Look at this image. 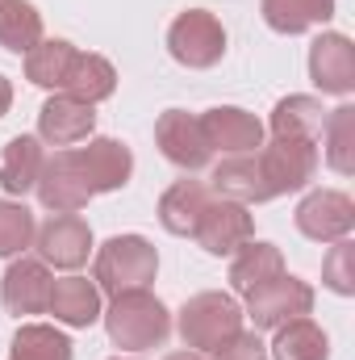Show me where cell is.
<instances>
[{"mask_svg":"<svg viewBox=\"0 0 355 360\" xmlns=\"http://www.w3.org/2000/svg\"><path fill=\"white\" fill-rule=\"evenodd\" d=\"M105 319V331L117 348L126 352H147V348H159L168 335H172V314L168 306L151 293V289H130V293H117L109 302V310H100Z\"/></svg>","mask_w":355,"mask_h":360,"instance_id":"6da1fadb","label":"cell"},{"mask_svg":"<svg viewBox=\"0 0 355 360\" xmlns=\"http://www.w3.org/2000/svg\"><path fill=\"white\" fill-rule=\"evenodd\" d=\"M155 272H159V252L142 235H113L96 252L92 281H96V289L117 297V293H130V289H147L155 281Z\"/></svg>","mask_w":355,"mask_h":360,"instance_id":"7a4b0ae2","label":"cell"},{"mask_svg":"<svg viewBox=\"0 0 355 360\" xmlns=\"http://www.w3.org/2000/svg\"><path fill=\"white\" fill-rule=\"evenodd\" d=\"M239 331H243V310H239V302L230 293H213L209 289V293L188 297L184 310H180V340H184V348H192L201 356L222 348Z\"/></svg>","mask_w":355,"mask_h":360,"instance_id":"3957f363","label":"cell"},{"mask_svg":"<svg viewBox=\"0 0 355 360\" xmlns=\"http://www.w3.org/2000/svg\"><path fill=\"white\" fill-rule=\"evenodd\" d=\"M243 297H247L243 319H251L255 331H276L288 319H301V314L314 310V289L301 276H288V272H280V276H272L264 285H255Z\"/></svg>","mask_w":355,"mask_h":360,"instance_id":"277c9868","label":"cell"},{"mask_svg":"<svg viewBox=\"0 0 355 360\" xmlns=\"http://www.w3.org/2000/svg\"><path fill=\"white\" fill-rule=\"evenodd\" d=\"M260 172L272 197L297 193L318 176V143L314 139H272L255 151Z\"/></svg>","mask_w":355,"mask_h":360,"instance_id":"5b68a950","label":"cell"},{"mask_svg":"<svg viewBox=\"0 0 355 360\" xmlns=\"http://www.w3.org/2000/svg\"><path fill=\"white\" fill-rule=\"evenodd\" d=\"M168 51H172L176 63L192 68V72H205V68L222 63V55H226V30H222V21L213 13L188 8V13H180L176 21H172V30H168Z\"/></svg>","mask_w":355,"mask_h":360,"instance_id":"8992f818","label":"cell"},{"mask_svg":"<svg viewBox=\"0 0 355 360\" xmlns=\"http://www.w3.org/2000/svg\"><path fill=\"white\" fill-rule=\"evenodd\" d=\"M297 231L314 243H339L355 231V201L339 188H314L297 205Z\"/></svg>","mask_w":355,"mask_h":360,"instance_id":"52a82bcc","label":"cell"},{"mask_svg":"<svg viewBox=\"0 0 355 360\" xmlns=\"http://www.w3.org/2000/svg\"><path fill=\"white\" fill-rule=\"evenodd\" d=\"M201 134L209 143V151L222 155H251L264 147V122L239 105H213L201 113Z\"/></svg>","mask_w":355,"mask_h":360,"instance_id":"ba28073f","label":"cell"},{"mask_svg":"<svg viewBox=\"0 0 355 360\" xmlns=\"http://www.w3.org/2000/svg\"><path fill=\"white\" fill-rule=\"evenodd\" d=\"M192 239H196L209 256H234L243 243H251V239H255V222H251L247 205L217 197V201H209V205H205V214H201V222H196Z\"/></svg>","mask_w":355,"mask_h":360,"instance_id":"9c48e42d","label":"cell"},{"mask_svg":"<svg viewBox=\"0 0 355 360\" xmlns=\"http://www.w3.org/2000/svg\"><path fill=\"white\" fill-rule=\"evenodd\" d=\"M34 248L42 256V264H55V269H80L88 264L92 252V226L80 214H51L38 235H34Z\"/></svg>","mask_w":355,"mask_h":360,"instance_id":"30bf717a","label":"cell"},{"mask_svg":"<svg viewBox=\"0 0 355 360\" xmlns=\"http://www.w3.org/2000/svg\"><path fill=\"white\" fill-rule=\"evenodd\" d=\"M72 160H76L84 184L92 188V197L126 188L130 176H134V155L117 139H88V147H72Z\"/></svg>","mask_w":355,"mask_h":360,"instance_id":"8fae6325","label":"cell"},{"mask_svg":"<svg viewBox=\"0 0 355 360\" xmlns=\"http://www.w3.org/2000/svg\"><path fill=\"white\" fill-rule=\"evenodd\" d=\"M155 143H159L163 160H172L184 172H201L213 160V151H209V143L201 134V117L188 113V109H168L155 122Z\"/></svg>","mask_w":355,"mask_h":360,"instance_id":"7c38bea8","label":"cell"},{"mask_svg":"<svg viewBox=\"0 0 355 360\" xmlns=\"http://www.w3.org/2000/svg\"><path fill=\"white\" fill-rule=\"evenodd\" d=\"M309 80L326 96L355 92V46L347 34H318L309 46Z\"/></svg>","mask_w":355,"mask_h":360,"instance_id":"4fadbf2b","label":"cell"},{"mask_svg":"<svg viewBox=\"0 0 355 360\" xmlns=\"http://www.w3.org/2000/svg\"><path fill=\"white\" fill-rule=\"evenodd\" d=\"M92 130H96V105H88V101L55 92L38 109V139L51 147H76V143L92 139Z\"/></svg>","mask_w":355,"mask_h":360,"instance_id":"5bb4252c","label":"cell"},{"mask_svg":"<svg viewBox=\"0 0 355 360\" xmlns=\"http://www.w3.org/2000/svg\"><path fill=\"white\" fill-rule=\"evenodd\" d=\"M38 201L51 210V214H76L92 201V188L84 184L72 151H55L46 164H42V176H38Z\"/></svg>","mask_w":355,"mask_h":360,"instance_id":"9a60e30c","label":"cell"},{"mask_svg":"<svg viewBox=\"0 0 355 360\" xmlns=\"http://www.w3.org/2000/svg\"><path fill=\"white\" fill-rule=\"evenodd\" d=\"M51 285L55 276L42 260H13L4 281H0V302L8 314H46V302H51Z\"/></svg>","mask_w":355,"mask_h":360,"instance_id":"2e32d148","label":"cell"},{"mask_svg":"<svg viewBox=\"0 0 355 360\" xmlns=\"http://www.w3.org/2000/svg\"><path fill=\"white\" fill-rule=\"evenodd\" d=\"M46 310L63 327H92L100 319V289H96V281H88V276H63V281L51 285Z\"/></svg>","mask_w":355,"mask_h":360,"instance_id":"e0dca14e","label":"cell"},{"mask_svg":"<svg viewBox=\"0 0 355 360\" xmlns=\"http://www.w3.org/2000/svg\"><path fill=\"white\" fill-rule=\"evenodd\" d=\"M42 164H46V155H42V143L34 134L8 139L4 151H0V188L8 197H25L42 176Z\"/></svg>","mask_w":355,"mask_h":360,"instance_id":"ac0fdd59","label":"cell"},{"mask_svg":"<svg viewBox=\"0 0 355 360\" xmlns=\"http://www.w3.org/2000/svg\"><path fill=\"white\" fill-rule=\"evenodd\" d=\"M213 188H217L226 201H239V205H260V201H272L255 151H251V155H226V160L213 168Z\"/></svg>","mask_w":355,"mask_h":360,"instance_id":"d6986e66","label":"cell"},{"mask_svg":"<svg viewBox=\"0 0 355 360\" xmlns=\"http://www.w3.org/2000/svg\"><path fill=\"white\" fill-rule=\"evenodd\" d=\"M209 201L213 197H209V188L201 180H176L159 197V222H163V231L192 239V231H196V222H201V214H205Z\"/></svg>","mask_w":355,"mask_h":360,"instance_id":"ffe728a7","label":"cell"},{"mask_svg":"<svg viewBox=\"0 0 355 360\" xmlns=\"http://www.w3.org/2000/svg\"><path fill=\"white\" fill-rule=\"evenodd\" d=\"M59 92L63 96H76V101H88V105H100V101H109L117 92V72H113L109 59L76 51V59H72V68H67Z\"/></svg>","mask_w":355,"mask_h":360,"instance_id":"44dd1931","label":"cell"},{"mask_svg":"<svg viewBox=\"0 0 355 360\" xmlns=\"http://www.w3.org/2000/svg\"><path fill=\"white\" fill-rule=\"evenodd\" d=\"M272 360H330V340L326 331L301 314V319H288L284 327H276V340H272Z\"/></svg>","mask_w":355,"mask_h":360,"instance_id":"7402d4cb","label":"cell"},{"mask_svg":"<svg viewBox=\"0 0 355 360\" xmlns=\"http://www.w3.org/2000/svg\"><path fill=\"white\" fill-rule=\"evenodd\" d=\"M280 272H284L280 248L251 239V243H243V248L234 252V260H230V289H234V293H251L255 285H264V281L280 276Z\"/></svg>","mask_w":355,"mask_h":360,"instance_id":"603a6c76","label":"cell"},{"mask_svg":"<svg viewBox=\"0 0 355 360\" xmlns=\"http://www.w3.org/2000/svg\"><path fill=\"white\" fill-rule=\"evenodd\" d=\"M322 122H326V109L318 96H284L276 109H272V139H314L322 134Z\"/></svg>","mask_w":355,"mask_h":360,"instance_id":"cb8c5ba5","label":"cell"},{"mask_svg":"<svg viewBox=\"0 0 355 360\" xmlns=\"http://www.w3.org/2000/svg\"><path fill=\"white\" fill-rule=\"evenodd\" d=\"M42 42V13L29 0H0V46L29 55Z\"/></svg>","mask_w":355,"mask_h":360,"instance_id":"d4e9b609","label":"cell"},{"mask_svg":"<svg viewBox=\"0 0 355 360\" xmlns=\"http://www.w3.org/2000/svg\"><path fill=\"white\" fill-rule=\"evenodd\" d=\"M335 17V0H264V21L276 34H305L309 25H326Z\"/></svg>","mask_w":355,"mask_h":360,"instance_id":"484cf974","label":"cell"},{"mask_svg":"<svg viewBox=\"0 0 355 360\" xmlns=\"http://www.w3.org/2000/svg\"><path fill=\"white\" fill-rule=\"evenodd\" d=\"M72 59H76V46H72V42H63V38H51V42H46V38H42V42L25 55V80L38 84V89L59 92L67 68H72Z\"/></svg>","mask_w":355,"mask_h":360,"instance_id":"4316f807","label":"cell"},{"mask_svg":"<svg viewBox=\"0 0 355 360\" xmlns=\"http://www.w3.org/2000/svg\"><path fill=\"white\" fill-rule=\"evenodd\" d=\"M318 139H326V164H330L339 176H351L355 172V109L351 105L330 109Z\"/></svg>","mask_w":355,"mask_h":360,"instance_id":"83f0119b","label":"cell"},{"mask_svg":"<svg viewBox=\"0 0 355 360\" xmlns=\"http://www.w3.org/2000/svg\"><path fill=\"white\" fill-rule=\"evenodd\" d=\"M8 360H72V340H67L59 327L25 323V327L13 335Z\"/></svg>","mask_w":355,"mask_h":360,"instance_id":"f1b7e54d","label":"cell"},{"mask_svg":"<svg viewBox=\"0 0 355 360\" xmlns=\"http://www.w3.org/2000/svg\"><path fill=\"white\" fill-rule=\"evenodd\" d=\"M38 222L21 201H0V260H17L25 248H34Z\"/></svg>","mask_w":355,"mask_h":360,"instance_id":"f546056e","label":"cell"},{"mask_svg":"<svg viewBox=\"0 0 355 360\" xmlns=\"http://www.w3.org/2000/svg\"><path fill=\"white\" fill-rule=\"evenodd\" d=\"M322 281H326L335 293H343V297L355 293V243L351 239H339V243L330 248V256L322 260Z\"/></svg>","mask_w":355,"mask_h":360,"instance_id":"4dcf8cb0","label":"cell"},{"mask_svg":"<svg viewBox=\"0 0 355 360\" xmlns=\"http://www.w3.org/2000/svg\"><path fill=\"white\" fill-rule=\"evenodd\" d=\"M213 360H272L267 356V344L255 335V331H239L234 340H226L222 348L209 352Z\"/></svg>","mask_w":355,"mask_h":360,"instance_id":"1f68e13d","label":"cell"},{"mask_svg":"<svg viewBox=\"0 0 355 360\" xmlns=\"http://www.w3.org/2000/svg\"><path fill=\"white\" fill-rule=\"evenodd\" d=\"M8 105H13V84H8V80L0 76V117L8 113Z\"/></svg>","mask_w":355,"mask_h":360,"instance_id":"d6a6232c","label":"cell"},{"mask_svg":"<svg viewBox=\"0 0 355 360\" xmlns=\"http://www.w3.org/2000/svg\"><path fill=\"white\" fill-rule=\"evenodd\" d=\"M163 360H205L201 356V352H192V348H188V352H168V356Z\"/></svg>","mask_w":355,"mask_h":360,"instance_id":"836d02e7","label":"cell"},{"mask_svg":"<svg viewBox=\"0 0 355 360\" xmlns=\"http://www.w3.org/2000/svg\"><path fill=\"white\" fill-rule=\"evenodd\" d=\"M117 360H126V356H117Z\"/></svg>","mask_w":355,"mask_h":360,"instance_id":"e575fe53","label":"cell"}]
</instances>
